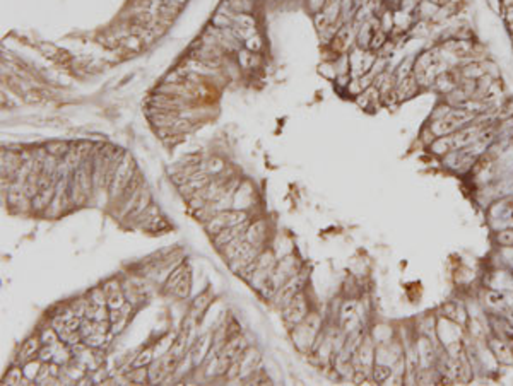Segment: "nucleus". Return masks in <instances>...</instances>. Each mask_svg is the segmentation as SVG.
Instances as JSON below:
<instances>
[{"mask_svg": "<svg viewBox=\"0 0 513 386\" xmlns=\"http://www.w3.org/2000/svg\"><path fill=\"white\" fill-rule=\"evenodd\" d=\"M246 221V214L240 212V210H221V212L214 214L212 217L207 221L205 229L210 232V234H218L221 232L223 229H226L229 226H236V224H241Z\"/></svg>", "mask_w": 513, "mask_h": 386, "instance_id": "f257e3e1", "label": "nucleus"}, {"mask_svg": "<svg viewBox=\"0 0 513 386\" xmlns=\"http://www.w3.org/2000/svg\"><path fill=\"white\" fill-rule=\"evenodd\" d=\"M305 316H307V303H305L303 294L298 293L284 306V321L287 325L294 326L300 325L305 320Z\"/></svg>", "mask_w": 513, "mask_h": 386, "instance_id": "f03ea898", "label": "nucleus"}, {"mask_svg": "<svg viewBox=\"0 0 513 386\" xmlns=\"http://www.w3.org/2000/svg\"><path fill=\"white\" fill-rule=\"evenodd\" d=\"M130 176H132V161H130L129 156H125L123 161L116 168L113 179H111V197H115L116 193H120L123 188L130 185V179H132Z\"/></svg>", "mask_w": 513, "mask_h": 386, "instance_id": "7ed1b4c3", "label": "nucleus"}, {"mask_svg": "<svg viewBox=\"0 0 513 386\" xmlns=\"http://www.w3.org/2000/svg\"><path fill=\"white\" fill-rule=\"evenodd\" d=\"M246 229H248V222L246 221L241 224H236V226H229L226 229H223L221 232H218V234L214 236V245L218 246V248H223V246H226L228 243L235 241L236 237L245 236Z\"/></svg>", "mask_w": 513, "mask_h": 386, "instance_id": "20e7f679", "label": "nucleus"}, {"mask_svg": "<svg viewBox=\"0 0 513 386\" xmlns=\"http://www.w3.org/2000/svg\"><path fill=\"white\" fill-rule=\"evenodd\" d=\"M177 359L178 357L175 356L173 352H169V354H166L164 357H161L157 362H154V364L151 366V369H149V381L156 383V381L163 379L164 376L169 372V369H173L175 361H177Z\"/></svg>", "mask_w": 513, "mask_h": 386, "instance_id": "39448f33", "label": "nucleus"}, {"mask_svg": "<svg viewBox=\"0 0 513 386\" xmlns=\"http://www.w3.org/2000/svg\"><path fill=\"white\" fill-rule=\"evenodd\" d=\"M300 287H301V277H291L289 280L284 282V284L279 287L277 293H276L277 304H281V306H286V304L289 303V301L300 293Z\"/></svg>", "mask_w": 513, "mask_h": 386, "instance_id": "423d86ee", "label": "nucleus"}, {"mask_svg": "<svg viewBox=\"0 0 513 386\" xmlns=\"http://www.w3.org/2000/svg\"><path fill=\"white\" fill-rule=\"evenodd\" d=\"M489 347L494 354V357L498 359L501 364H513V349L506 342H503L501 339H491Z\"/></svg>", "mask_w": 513, "mask_h": 386, "instance_id": "0eeeda50", "label": "nucleus"}, {"mask_svg": "<svg viewBox=\"0 0 513 386\" xmlns=\"http://www.w3.org/2000/svg\"><path fill=\"white\" fill-rule=\"evenodd\" d=\"M493 326L496 330L498 339H501L513 349V323L508 318H493Z\"/></svg>", "mask_w": 513, "mask_h": 386, "instance_id": "6e6552de", "label": "nucleus"}, {"mask_svg": "<svg viewBox=\"0 0 513 386\" xmlns=\"http://www.w3.org/2000/svg\"><path fill=\"white\" fill-rule=\"evenodd\" d=\"M317 331H318V321L315 323V325L307 323V325L300 326V328L296 330V344H298L301 349H303V344L310 345L313 342L315 336H317Z\"/></svg>", "mask_w": 513, "mask_h": 386, "instance_id": "1a4fd4ad", "label": "nucleus"}, {"mask_svg": "<svg viewBox=\"0 0 513 386\" xmlns=\"http://www.w3.org/2000/svg\"><path fill=\"white\" fill-rule=\"evenodd\" d=\"M245 239L253 246L262 245L265 239V222L259 221V222H255L253 226H248V229H246V232H245Z\"/></svg>", "mask_w": 513, "mask_h": 386, "instance_id": "9d476101", "label": "nucleus"}, {"mask_svg": "<svg viewBox=\"0 0 513 386\" xmlns=\"http://www.w3.org/2000/svg\"><path fill=\"white\" fill-rule=\"evenodd\" d=\"M349 39H351V29L348 28V26H344V28L335 34L334 44H332V46H334V50H337V52H344L351 43Z\"/></svg>", "mask_w": 513, "mask_h": 386, "instance_id": "9b49d317", "label": "nucleus"}, {"mask_svg": "<svg viewBox=\"0 0 513 386\" xmlns=\"http://www.w3.org/2000/svg\"><path fill=\"white\" fill-rule=\"evenodd\" d=\"M38 340L36 339H31L28 340V342L24 344V347L21 349V352H19V362H22V364H26V362H29L31 361V357L34 356L36 351H38Z\"/></svg>", "mask_w": 513, "mask_h": 386, "instance_id": "f8f14e48", "label": "nucleus"}, {"mask_svg": "<svg viewBox=\"0 0 513 386\" xmlns=\"http://www.w3.org/2000/svg\"><path fill=\"white\" fill-rule=\"evenodd\" d=\"M149 202H151L149 193H147L146 190H141V195H139L136 205L132 207V215H141L144 210L149 207Z\"/></svg>", "mask_w": 513, "mask_h": 386, "instance_id": "ddd939ff", "label": "nucleus"}, {"mask_svg": "<svg viewBox=\"0 0 513 386\" xmlns=\"http://www.w3.org/2000/svg\"><path fill=\"white\" fill-rule=\"evenodd\" d=\"M185 275H187V270H185V267H183V265H182V267H178L177 270L171 273V277L168 279V282H166V289L173 293V291L177 289V285L180 284V282H182V279H183V277H185Z\"/></svg>", "mask_w": 513, "mask_h": 386, "instance_id": "4468645a", "label": "nucleus"}, {"mask_svg": "<svg viewBox=\"0 0 513 386\" xmlns=\"http://www.w3.org/2000/svg\"><path fill=\"white\" fill-rule=\"evenodd\" d=\"M373 369H375L373 371V376H375V379L378 381V383H383V381L389 379L390 374H392V367L387 366V364H376Z\"/></svg>", "mask_w": 513, "mask_h": 386, "instance_id": "2eb2a0df", "label": "nucleus"}, {"mask_svg": "<svg viewBox=\"0 0 513 386\" xmlns=\"http://www.w3.org/2000/svg\"><path fill=\"white\" fill-rule=\"evenodd\" d=\"M188 291H190V277H188V273H187V275L182 279V282H180V284L177 285V289H175L173 293L177 294L178 298L183 299V298H187V296H188Z\"/></svg>", "mask_w": 513, "mask_h": 386, "instance_id": "dca6fc26", "label": "nucleus"}, {"mask_svg": "<svg viewBox=\"0 0 513 386\" xmlns=\"http://www.w3.org/2000/svg\"><path fill=\"white\" fill-rule=\"evenodd\" d=\"M22 374L21 369H11L7 372V376L4 378V384H21Z\"/></svg>", "mask_w": 513, "mask_h": 386, "instance_id": "f3484780", "label": "nucleus"}, {"mask_svg": "<svg viewBox=\"0 0 513 386\" xmlns=\"http://www.w3.org/2000/svg\"><path fill=\"white\" fill-rule=\"evenodd\" d=\"M236 22V26H243V28H255V19L248 14H240L233 17Z\"/></svg>", "mask_w": 513, "mask_h": 386, "instance_id": "a211bd4d", "label": "nucleus"}, {"mask_svg": "<svg viewBox=\"0 0 513 386\" xmlns=\"http://www.w3.org/2000/svg\"><path fill=\"white\" fill-rule=\"evenodd\" d=\"M41 340H43V344H47V345H55L58 344V333H57V330L53 328V330H45L43 331V335H41Z\"/></svg>", "mask_w": 513, "mask_h": 386, "instance_id": "6ab92c4d", "label": "nucleus"}, {"mask_svg": "<svg viewBox=\"0 0 513 386\" xmlns=\"http://www.w3.org/2000/svg\"><path fill=\"white\" fill-rule=\"evenodd\" d=\"M212 24H214V28H219V29H226L229 24H231V21L228 19L226 14H216L214 16V19H212Z\"/></svg>", "mask_w": 513, "mask_h": 386, "instance_id": "aec40b11", "label": "nucleus"}, {"mask_svg": "<svg viewBox=\"0 0 513 386\" xmlns=\"http://www.w3.org/2000/svg\"><path fill=\"white\" fill-rule=\"evenodd\" d=\"M39 369V362H26V369H24V376L28 379H33L36 374H38Z\"/></svg>", "mask_w": 513, "mask_h": 386, "instance_id": "412c9836", "label": "nucleus"}, {"mask_svg": "<svg viewBox=\"0 0 513 386\" xmlns=\"http://www.w3.org/2000/svg\"><path fill=\"white\" fill-rule=\"evenodd\" d=\"M207 347H209V342H207V336H204V339H202L200 342H199V345H197L195 356H193V357H195V362H197V359H199V361H200V359H202V354H204V351H205Z\"/></svg>", "mask_w": 513, "mask_h": 386, "instance_id": "4be33fe9", "label": "nucleus"}, {"mask_svg": "<svg viewBox=\"0 0 513 386\" xmlns=\"http://www.w3.org/2000/svg\"><path fill=\"white\" fill-rule=\"evenodd\" d=\"M260 46H262V41H260L259 36H251L250 39H246V48L248 50H260Z\"/></svg>", "mask_w": 513, "mask_h": 386, "instance_id": "5701e85b", "label": "nucleus"}, {"mask_svg": "<svg viewBox=\"0 0 513 386\" xmlns=\"http://www.w3.org/2000/svg\"><path fill=\"white\" fill-rule=\"evenodd\" d=\"M149 361H151V351H146L144 354H141V357H139L136 362H134V366L139 367V366H142V364H147Z\"/></svg>", "mask_w": 513, "mask_h": 386, "instance_id": "b1692460", "label": "nucleus"}, {"mask_svg": "<svg viewBox=\"0 0 513 386\" xmlns=\"http://www.w3.org/2000/svg\"><path fill=\"white\" fill-rule=\"evenodd\" d=\"M142 378H146V371H144V369H139L137 374H130V379H134V381H139V379H142Z\"/></svg>", "mask_w": 513, "mask_h": 386, "instance_id": "393cba45", "label": "nucleus"}, {"mask_svg": "<svg viewBox=\"0 0 513 386\" xmlns=\"http://www.w3.org/2000/svg\"><path fill=\"white\" fill-rule=\"evenodd\" d=\"M55 146H48V149H53ZM65 146H62V143H57V149H64ZM57 152H60V151H52L50 154H57Z\"/></svg>", "mask_w": 513, "mask_h": 386, "instance_id": "a878e982", "label": "nucleus"}]
</instances>
